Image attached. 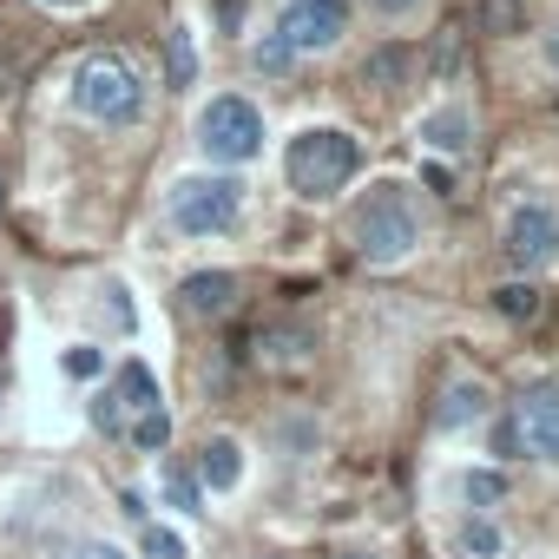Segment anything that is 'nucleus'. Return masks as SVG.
<instances>
[{
	"label": "nucleus",
	"mask_w": 559,
	"mask_h": 559,
	"mask_svg": "<svg viewBox=\"0 0 559 559\" xmlns=\"http://www.w3.org/2000/svg\"><path fill=\"white\" fill-rule=\"evenodd\" d=\"M454 552L461 559H507V533L493 513H461L454 520Z\"/></svg>",
	"instance_id": "2eb2a0df"
},
{
	"label": "nucleus",
	"mask_w": 559,
	"mask_h": 559,
	"mask_svg": "<svg viewBox=\"0 0 559 559\" xmlns=\"http://www.w3.org/2000/svg\"><path fill=\"white\" fill-rule=\"evenodd\" d=\"M237 297H243L237 270H191L185 284H178V310H185V317H198V323L230 317V310H237Z\"/></svg>",
	"instance_id": "1a4fd4ad"
},
{
	"label": "nucleus",
	"mask_w": 559,
	"mask_h": 559,
	"mask_svg": "<svg viewBox=\"0 0 559 559\" xmlns=\"http://www.w3.org/2000/svg\"><path fill=\"white\" fill-rule=\"evenodd\" d=\"M191 474H198L204 493H237V487H243V441H237V435H204Z\"/></svg>",
	"instance_id": "ddd939ff"
},
{
	"label": "nucleus",
	"mask_w": 559,
	"mask_h": 559,
	"mask_svg": "<svg viewBox=\"0 0 559 559\" xmlns=\"http://www.w3.org/2000/svg\"><path fill=\"white\" fill-rule=\"evenodd\" d=\"M99 310H106V323H112L119 336H132V330H139V310H132L126 284H99Z\"/></svg>",
	"instance_id": "a878e982"
},
{
	"label": "nucleus",
	"mask_w": 559,
	"mask_h": 559,
	"mask_svg": "<svg viewBox=\"0 0 559 559\" xmlns=\"http://www.w3.org/2000/svg\"><path fill=\"white\" fill-rule=\"evenodd\" d=\"M369 14H376L382 27H408V21L428 14V0H369Z\"/></svg>",
	"instance_id": "cd10ccee"
},
{
	"label": "nucleus",
	"mask_w": 559,
	"mask_h": 559,
	"mask_svg": "<svg viewBox=\"0 0 559 559\" xmlns=\"http://www.w3.org/2000/svg\"><path fill=\"white\" fill-rule=\"evenodd\" d=\"M546 60H552V67H559V14H552V21H546Z\"/></svg>",
	"instance_id": "72a5a7b5"
},
{
	"label": "nucleus",
	"mask_w": 559,
	"mask_h": 559,
	"mask_svg": "<svg viewBox=\"0 0 559 559\" xmlns=\"http://www.w3.org/2000/svg\"><path fill=\"white\" fill-rule=\"evenodd\" d=\"M112 395L126 402V421H132L139 408H152V402H158V376H152V369H145V362L132 356V362H126V369L112 376Z\"/></svg>",
	"instance_id": "5701e85b"
},
{
	"label": "nucleus",
	"mask_w": 559,
	"mask_h": 559,
	"mask_svg": "<svg viewBox=\"0 0 559 559\" xmlns=\"http://www.w3.org/2000/svg\"><path fill=\"white\" fill-rule=\"evenodd\" d=\"M493 310L507 317V323H539L546 317V290H539V276H507V284L493 290Z\"/></svg>",
	"instance_id": "dca6fc26"
},
{
	"label": "nucleus",
	"mask_w": 559,
	"mask_h": 559,
	"mask_svg": "<svg viewBox=\"0 0 559 559\" xmlns=\"http://www.w3.org/2000/svg\"><path fill=\"white\" fill-rule=\"evenodd\" d=\"M237 217H243V178L237 171L204 165V171L171 178V191H165V224L178 237H224V230H237Z\"/></svg>",
	"instance_id": "20e7f679"
},
{
	"label": "nucleus",
	"mask_w": 559,
	"mask_h": 559,
	"mask_svg": "<svg viewBox=\"0 0 559 559\" xmlns=\"http://www.w3.org/2000/svg\"><path fill=\"white\" fill-rule=\"evenodd\" d=\"M250 67H257L263 80H284V73L297 67V53H290V40H284V34L270 27V34H257V40H250Z\"/></svg>",
	"instance_id": "b1692460"
},
{
	"label": "nucleus",
	"mask_w": 559,
	"mask_h": 559,
	"mask_svg": "<svg viewBox=\"0 0 559 559\" xmlns=\"http://www.w3.org/2000/svg\"><path fill=\"white\" fill-rule=\"evenodd\" d=\"M415 139L428 152H441V158H461V152H474V112L461 99H448V106H435V112L415 119Z\"/></svg>",
	"instance_id": "f8f14e48"
},
{
	"label": "nucleus",
	"mask_w": 559,
	"mask_h": 559,
	"mask_svg": "<svg viewBox=\"0 0 559 559\" xmlns=\"http://www.w3.org/2000/svg\"><path fill=\"white\" fill-rule=\"evenodd\" d=\"M67 99H73L80 119H93V126H106V132H126V126L145 119L152 86H145V67H139V60H126V53H86V60L73 67Z\"/></svg>",
	"instance_id": "f257e3e1"
},
{
	"label": "nucleus",
	"mask_w": 559,
	"mask_h": 559,
	"mask_svg": "<svg viewBox=\"0 0 559 559\" xmlns=\"http://www.w3.org/2000/svg\"><path fill=\"white\" fill-rule=\"evenodd\" d=\"M263 559H276V552H263Z\"/></svg>",
	"instance_id": "c9c22d12"
},
{
	"label": "nucleus",
	"mask_w": 559,
	"mask_h": 559,
	"mask_svg": "<svg viewBox=\"0 0 559 559\" xmlns=\"http://www.w3.org/2000/svg\"><path fill=\"white\" fill-rule=\"evenodd\" d=\"M507 435L526 461L559 467V382H526L507 408Z\"/></svg>",
	"instance_id": "0eeeda50"
},
{
	"label": "nucleus",
	"mask_w": 559,
	"mask_h": 559,
	"mask_svg": "<svg viewBox=\"0 0 559 559\" xmlns=\"http://www.w3.org/2000/svg\"><path fill=\"white\" fill-rule=\"evenodd\" d=\"M139 559H191V546H185V533H178V526L145 520V526H139Z\"/></svg>",
	"instance_id": "393cba45"
},
{
	"label": "nucleus",
	"mask_w": 559,
	"mask_h": 559,
	"mask_svg": "<svg viewBox=\"0 0 559 559\" xmlns=\"http://www.w3.org/2000/svg\"><path fill=\"white\" fill-rule=\"evenodd\" d=\"M356 21V0H284V14H276V34L290 40L297 60L310 53H336L343 34Z\"/></svg>",
	"instance_id": "6e6552de"
},
{
	"label": "nucleus",
	"mask_w": 559,
	"mask_h": 559,
	"mask_svg": "<svg viewBox=\"0 0 559 559\" xmlns=\"http://www.w3.org/2000/svg\"><path fill=\"white\" fill-rule=\"evenodd\" d=\"M257 362L276 369V376L310 369V362H317V336H310L304 323H263V330H257Z\"/></svg>",
	"instance_id": "9b49d317"
},
{
	"label": "nucleus",
	"mask_w": 559,
	"mask_h": 559,
	"mask_svg": "<svg viewBox=\"0 0 559 559\" xmlns=\"http://www.w3.org/2000/svg\"><path fill=\"white\" fill-rule=\"evenodd\" d=\"M126 441H132V454H165V448H171V415H165V402L139 408V415L126 421Z\"/></svg>",
	"instance_id": "412c9836"
},
{
	"label": "nucleus",
	"mask_w": 559,
	"mask_h": 559,
	"mask_svg": "<svg viewBox=\"0 0 559 559\" xmlns=\"http://www.w3.org/2000/svg\"><path fill=\"white\" fill-rule=\"evenodd\" d=\"M323 559H389V552H382V546H369V539H362V546H330V552H323Z\"/></svg>",
	"instance_id": "2f4dec72"
},
{
	"label": "nucleus",
	"mask_w": 559,
	"mask_h": 559,
	"mask_svg": "<svg viewBox=\"0 0 559 559\" xmlns=\"http://www.w3.org/2000/svg\"><path fill=\"white\" fill-rule=\"evenodd\" d=\"M349 243H356V257L376 263V270L408 263V257L421 250V211H415V198H408L402 185H376V191L356 204V217H349Z\"/></svg>",
	"instance_id": "f03ea898"
},
{
	"label": "nucleus",
	"mask_w": 559,
	"mask_h": 559,
	"mask_svg": "<svg viewBox=\"0 0 559 559\" xmlns=\"http://www.w3.org/2000/svg\"><path fill=\"white\" fill-rule=\"evenodd\" d=\"M487 415H493V382L487 376H454L441 389V402H435V428L441 435H461V428H474Z\"/></svg>",
	"instance_id": "9d476101"
},
{
	"label": "nucleus",
	"mask_w": 559,
	"mask_h": 559,
	"mask_svg": "<svg viewBox=\"0 0 559 559\" xmlns=\"http://www.w3.org/2000/svg\"><path fill=\"white\" fill-rule=\"evenodd\" d=\"M191 139H198L204 165H217V171H243L250 158H263V106L243 99V93H217V99H204Z\"/></svg>",
	"instance_id": "39448f33"
},
{
	"label": "nucleus",
	"mask_w": 559,
	"mask_h": 559,
	"mask_svg": "<svg viewBox=\"0 0 559 559\" xmlns=\"http://www.w3.org/2000/svg\"><path fill=\"white\" fill-rule=\"evenodd\" d=\"M474 34H493V40L526 34V0H474Z\"/></svg>",
	"instance_id": "aec40b11"
},
{
	"label": "nucleus",
	"mask_w": 559,
	"mask_h": 559,
	"mask_svg": "<svg viewBox=\"0 0 559 559\" xmlns=\"http://www.w3.org/2000/svg\"><path fill=\"white\" fill-rule=\"evenodd\" d=\"M40 8H53V14H80V8H93V0H40Z\"/></svg>",
	"instance_id": "f704fd0d"
},
{
	"label": "nucleus",
	"mask_w": 559,
	"mask_h": 559,
	"mask_svg": "<svg viewBox=\"0 0 559 559\" xmlns=\"http://www.w3.org/2000/svg\"><path fill=\"white\" fill-rule=\"evenodd\" d=\"M60 559H139V552H126L119 539H73Z\"/></svg>",
	"instance_id": "c756f323"
},
{
	"label": "nucleus",
	"mask_w": 559,
	"mask_h": 559,
	"mask_svg": "<svg viewBox=\"0 0 559 559\" xmlns=\"http://www.w3.org/2000/svg\"><path fill=\"white\" fill-rule=\"evenodd\" d=\"M356 171H362V139L343 132V126H310V132H297V139L284 145V178H290V191L310 198V204L336 198Z\"/></svg>",
	"instance_id": "7ed1b4c3"
},
{
	"label": "nucleus",
	"mask_w": 559,
	"mask_h": 559,
	"mask_svg": "<svg viewBox=\"0 0 559 559\" xmlns=\"http://www.w3.org/2000/svg\"><path fill=\"white\" fill-rule=\"evenodd\" d=\"M500 257L513 276H539L559 263V204L552 198H520L500 224Z\"/></svg>",
	"instance_id": "423d86ee"
},
{
	"label": "nucleus",
	"mask_w": 559,
	"mask_h": 559,
	"mask_svg": "<svg viewBox=\"0 0 559 559\" xmlns=\"http://www.w3.org/2000/svg\"><path fill=\"white\" fill-rule=\"evenodd\" d=\"M421 178H428V191H454V178H448V165H428Z\"/></svg>",
	"instance_id": "473e14b6"
},
{
	"label": "nucleus",
	"mask_w": 559,
	"mask_h": 559,
	"mask_svg": "<svg viewBox=\"0 0 559 559\" xmlns=\"http://www.w3.org/2000/svg\"><path fill=\"white\" fill-rule=\"evenodd\" d=\"M165 507H178V513H204V487H198V474H165Z\"/></svg>",
	"instance_id": "bb28decb"
},
{
	"label": "nucleus",
	"mask_w": 559,
	"mask_h": 559,
	"mask_svg": "<svg viewBox=\"0 0 559 559\" xmlns=\"http://www.w3.org/2000/svg\"><path fill=\"white\" fill-rule=\"evenodd\" d=\"M428 67H435V73H454V67H461V34H441V40H435V60H428Z\"/></svg>",
	"instance_id": "7c9ffc66"
},
{
	"label": "nucleus",
	"mask_w": 559,
	"mask_h": 559,
	"mask_svg": "<svg viewBox=\"0 0 559 559\" xmlns=\"http://www.w3.org/2000/svg\"><path fill=\"white\" fill-rule=\"evenodd\" d=\"M270 441H276V454H284V461H310L323 448V421L304 415V408H290V415L270 421Z\"/></svg>",
	"instance_id": "4468645a"
},
{
	"label": "nucleus",
	"mask_w": 559,
	"mask_h": 559,
	"mask_svg": "<svg viewBox=\"0 0 559 559\" xmlns=\"http://www.w3.org/2000/svg\"><path fill=\"white\" fill-rule=\"evenodd\" d=\"M165 86H171V93H191V86H198V34H191L185 21L165 34Z\"/></svg>",
	"instance_id": "f3484780"
},
{
	"label": "nucleus",
	"mask_w": 559,
	"mask_h": 559,
	"mask_svg": "<svg viewBox=\"0 0 559 559\" xmlns=\"http://www.w3.org/2000/svg\"><path fill=\"white\" fill-rule=\"evenodd\" d=\"M60 376H67V382H106V376H112L106 343H67V349H60Z\"/></svg>",
	"instance_id": "4be33fe9"
},
{
	"label": "nucleus",
	"mask_w": 559,
	"mask_h": 559,
	"mask_svg": "<svg viewBox=\"0 0 559 559\" xmlns=\"http://www.w3.org/2000/svg\"><path fill=\"white\" fill-rule=\"evenodd\" d=\"M408 73H415V53H408V47H376V53L362 60V86H376V93L408 86Z\"/></svg>",
	"instance_id": "6ab92c4d"
},
{
	"label": "nucleus",
	"mask_w": 559,
	"mask_h": 559,
	"mask_svg": "<svg viewBox=\"0 0 559 559\" xmlns=\"http://www.w3.org/2000/svg\"><path fill=\"white\" fill-rule=\"evenodd\" d=\"M93 428H99V435H126V402H119L112 389L93 395Z\"/></svg>",
	"instance_id": "c85d7f7f"
},
{
	"label": "nucleus",
	"mask_w": 559,
	"mask_h": 559,
	"mask_svg": "<svg viewBox=\"0 0 559 559\" xmlns=\"http://www.w3.org/2000/svg\"><path fill=\"white\" fill-rule=\"evenodd\" d=\"M454 493L467 500V513H493L507 500V474L500 467H461L454 474Z\"/></svg>",
	"instance_id": "a211bd4d"
}]
</instances>
